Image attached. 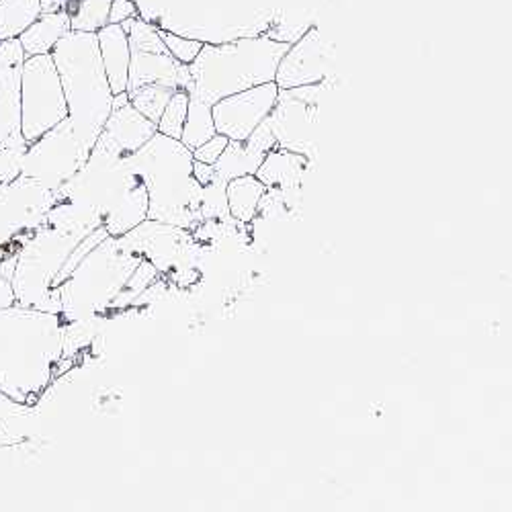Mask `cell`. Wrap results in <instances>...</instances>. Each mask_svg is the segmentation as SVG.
Listing matches in <instances>:
<instances>
[{
  "label": "cell",
  "mask_w": 512,
  "mask_h": 512,
  "mask_svg": "<svg viewBox=\"0 0 512 512\" xmlns=\"http://www.w3.org/2000/svg\"><path fill=\"white\" fill-rule=\"evenodd\" d=\"M41 15V0H0V41L17 39Z\"/></svg>",
  "instance_id": "44dd1931"
},
{
  "label": "cell",
  "mask_w": 512,
  "mask_h": 512,
  "mask_svg": "<svg viewBox=\"0 0 512 512\" xmlns=\"http://www.w3.org/2000/svg\"><path fill=\"white\" fill-rule=\"evenodd\" d=\"M267 187L256 179V175H244L228 181L226 185V199L230 216L238 224H252L254 218L259 216V205L265 195Z\"/></svg>",
  "instance_id": "d6986e66"
},
{
  "label": "cell",
  "mask_w": 512,
  "mask_h": 512,
  "mask_svg": "<svg viewBox=\"0 0 512 512\" xmlns=\"http://www.w3.org/2000/svg\"><path fill=\"white\" fill-rule=\"evenodd\" d=\"M68 117L52 54L29 56L21 70V134L31 144Z\"/></svg>",
  "instance_id": "9c48e42d"
},
{
  "label": "cell",
  "mask_w": 512,
  "mask_h": 512,
  "mask_svg": "<svg viewBox=\"0 0 512 512\" xmlns=\"http://www.w3.org/2000/svg\"><path fill=\"white\" fill-rule=\"evenodd\" d=\"M156 132V123L127 103L111 111L91 152L121 160L140 150Z\"/></svg>",
  "instance_id": "5bb4252c"
},
{
  "label": "cell",
  "mask_w": 512,
  "mask_h": 512,
  "mask_svg": "<svg viewBox=\"0 0 512 512\" xmlns=\"http://www.w3.org/2000/svg\"><path fill=\"white\" fill-rule=\"evenodd\" d=\"M187 113H189V93L179 89V91H175L173 97H170V101L166 103V107H164V111H162V115L156 123L158 134L181 140L183 127H185V121H187Z\"/></svg>",
  "instance_id": "d4e9b609"
},
{
  "label": "cell",
  "mask_w": 512,
  "mask_h": 512,
  "mask_svg": "<svg viewBox=\"0 0 512 512\" xmlns=\"http://www.w3.org/2000/svg\"><path fill=\"white\" fill-rule=\"evenodd\" d=\"M56 193L37 181L19 175L0 185V275L13 277L23 244L46 224Z\"/></svg>",
  "instance_id": "52a82bcc"
},
{
  "label": "cell",
  "mask_w": 512,
  "mask_h": 512,
  "mask_svg": "<svg viewBox=\"0 0 512 512\" xmlns=\"http://www.w3.org/2000/svg\"><path fill=\"white\" fill-rule=\"evenodd\" d=\"M70 29V17L68 13L56 11V13H41L37 21H33L21 35L19 41L23 46L25 56H44L52 54L58 41L68 33Z\"/></svg>",
  "instance_id": "ac0fdd59"
},
{
  "label": "cell",
  "mask_w": 512,
  "mask_h": 512,
  "mask_svg": "<svg viewBox=\"0 0 512 512\" xmlns=\"http://www.w3.org/2000/svg\"><path fill=\"white\" fill-rule=\"evenodd\" d=\"M27 146L29 142L23 138L21 132L5 142H0V185L11 183L21 175V164Z\"/></svg>",
  "instance_id": "484cf974"
},
{
  "label": "cell",
  "mask_w": 512,
  "mask_h": 512,
  "mask_svg": "<svg viewBox=\"0 0 512 512\" xmlns=\"http://www.w3.org/2000/svg\"><path fill=\"white\" fill-rule=\"evenodd\" d=\"M64 3H66V0H64Z\"/></svg>",
  "instance_id": "836d02e7"
},
{
  "label": "cell",
  "mask_w": 512,
  "mask_h": 512,
  "mask_svg": "<svg viewBox=\"0 0 512 512\" xmlns=\"http://www.w3.org/2000/svg\"><path fill=\"white\" fill-rule=\"evenodd\" d=\"M64 9V0H41V13H56Z\"/></svg>",
  "instance_id": "d6a6232c"
},
{
  "label": "cell",
  "mask_w": 512,
  "mask_h": 512,
  "mask_svg": "<svg viewBox=\"0 0 512 512\" xmlns=\"http://www.w3.org/2000/svg\"><path fill=\"white\" fill-rule=\"evenodd\" d=\"M279 95V87L273 82L259 84L211 105V117L216 132L234 142H244L256 125L263 123L271 113Z\"/></svg>",
  "instance_id": "4fadbf2b"
},
{
  "label": "cell",
  "mask_w": 512,
  "mask_h": 512,
  "mask_svg": "<svg viewBox=\"0 0 512 512\" xmlns=\"http://www.w3.org/2000/svg\"><path fill=\"white\" fill-rule=\"evenodd\" d=\"M87 162L80 152L72 123L66 117L44 136L27 146L21 175L37 181L46 189L58 193Z\"/></svg>",
  "instance_id": "8fae6325"
},
{
  "label": "cell",
  "mask_w": 512,
  "mask_h": 512,
  "mask_svg": "<svg viewBox=\"0 0 512 512\" xmlns=\"http://www.w3.org/2000/svg\"><path fill=\"white\" fill-rule=\"evenodd\" d=\"M158 29H160V37L164 41V46L168 48L170 56L179 60L181 64L189 66L203 48L201 39L187 37V35H181L177 31H170V29H164V27H158Z\"/></svg>",
  "instance_id": "4316f807"
},
{
  "label": "cell",
  "mask_w": 512,
  "mask_h": 512,
  "mask_svg": "<svg viewBox=\"0 0 512 512\" xmlns=\"http://www.w3.org/2000/svg\"><path fill=\"white\" fill-rule=\"evenodd\" d=\"M148 189V220L193 232L201 224L203 185L193 177V150L181 140L154 134L125 158Z\"/></svg>",
  "instance_id": "3957f363"
},
{
  "label": "cell",
  "mask_w": 512,
  "mask_h": 512,
  "mask_svg": "<svg viewBox=\"0 0 512 512\" xmlns=\"http://www.w3.org/2000/svg\"><path fill=\"white\" fill-rule=\"evenodd\" d=\"M91 232L41 226L19 250L11 277L15 300L21 306L37 308L54 289V281L68 261L70 252Z\"/></svg>",
  "instance_id": "8992f818"
},
{
  "label": "cell",
  "mask_w": 512,
  "mask_h": 512,
  "mask_svg": "<svg viewBox=\"0 0 512 512\" xmlns=\"http://www.w3.org/2000/svg\"><path fill=\"white\" fill-rule=\"evenodd\" d=\"M15 304H17V300H15V291H13L11 281L5 275H0V310L15 306Z\"/></svg>",
  "instance_id": "1f68e13d"
},
{
  "label": "cell",
  "mask_w": 512,
  "mask_h": 512,
  "mask_svg": "<svg viewBox=\"0 0 512 512\" xmlns=\"http://www.w3.org/2000/svg\"><path fill=\"white\" fill-rule=\"evenodd\" d=\"M175 91H179V89L168 87V84L152 82V84H144V87L127 93V95H130V103L136 111H140L146 119L158 123L166 103L170 101V97L175 95Z\"/></svg>",
  "instance_id": "cb8c5ba5"
},
{
  "label": "cell",
  "mask_w": 512,
  "mask_h": 512,
  "mask_svg": "<svg viewBox=\"0 0 512 512\" xmlns=\"http://www.w3.org/2000/svg\"><path fill=\"white\" fill-rule=\"evenodd\" d=\"M193 177L199 185L207 187L209 183H213V179H216V170H213V164H205L193 158Z\"/></svg>",
  "instance_id": "4dcf8cb0"
},
{
  "label": "cell",
  "mask_w": 512,
  "mask_h": 512,
  "mask_svg": "<svg viewBox=\"0 0 512 512\" xmlns=\"http://www.w3.org/2000/svg\"><path fill=\"white\" fill-rule=\"evenodd\" d=\"M64 320L31 306L0 310V394L33 406L60 375Z\"/></svg>",
  "instance_id": "6da1fadb"
},
{
  "label": "cell",
  "mask_w": 512,
  "mask_h": 512,
  "mask_svg": "<svg viewBox=\"0 0 512 512\" xmlns=\"http://www.w3.org/2000/svg\"><path fill=\"white\" fill-rule=\"evenodd\" d=\"M140 11H138V5L134 3V0H113L111 3V9H109V23H123L127 19L132 17H138Z\"/></svg>",
  "instance_id": "f546056e"
},
{
  "label": "cell",
  "mask_w": 512,
  "mask_h": 512,
  "mask_svg": "<svg viewBox=\"0 0 512 512\" xmlns=\"http://www.w3.org/2000/svg\"><path fill=\"white\" fill-rule=\"evenodd\" d=\"M244 142H246L248 148H252L254 152H259V154H265V156H267L273 148H277V140H275V136H273V132H271V127H269L267 119H265L263 123L256 125V130H254Z\"/></svg>",
  "instance_id": "f1b7e54d"
},
{
  "label": "cell",
  "mask_w": 512,
  "mask_h": 512,
  "mask_svg": "<svg viewBox=\"0 0 512 512\" xmlns=\"http://www.w3.org/2000/svg\"><path fill=\"white\" fill-rule=\"evenodd\" d=\"M52 60L60 74L68 119L87 160L113 109V91L103 68L97 33L68 31L52 50Z\"/></svg>",
  "instance_id": "7a4b0ae2"
},
{
  "label": "cell",
  "mask_w": 512,
  "mask_h": 512,
  "mask_svg": "<svg viewBox=\"0 0 512 512\" xmlns=\"http://www.w3.org/2000/svg\"><path fill=\"white\" fill-rule=\"evenodd\" d=\"M228 138L222 136V134H213L207 142H203L201 146H197L193 150V158L199 160V162H205V164H216L218 158L222 156V152L226 150L228 146Z\"/></svg>",
  "instance_id": "83f0119b"
},
{
  "label": "cell",
  "mask_w": 512,
  "mask_h": 512,
  "mask_svg": "<svg viewBox=\"0 0 512 512\" xmlns=\"http://www.w3.org/2000/svg\"><path fill=\"white\" fill-rule=\"evenodd\" d=\"M213 134H218V132H216V125H213L211 105L189 95V113H187V121H185L183 134H181V142L187 148L195 150L197 146L207 142Z\"/></svg>",
  "instance_id": "603a6c76"
},
{
  "label": "cell",
  "mask_w": 512,
  "mask_h": 512,
  "mask_svg": "<svg viewBox=\"0 0 512 512\" xmlns=\"http://www.w3.org/2000/svg\"><path fill=\"white\" fill-rule=\"evenodd\" d=\"M142 261L144 256L123 246L119 238L107 236L58 285L62 320L105 318L119 312L121 295Z\"/></svg>",
  "instance_id": "5b68a950"
},
{
  "label": "cell",
  "mask_w": 512,
  "mask_h": 512,
  "mask_svg": "<svg viewBox=\"0 0 512 512\" xmlns=\"http://www.w3.org/2000/svg\"><path fill=\"white\" fill-rule=\"evenodd\" d=\"M25 58L19 37L0 41V142L21 132V70Z\"/></svg>",
  "instance_id": "9a60e30c"
},
{
  "label": "cell",
  "mask_w": 512,
  "mask_h": 512,
  "mask_svg": "<svg viewBox=\"0 0 512 512\" xmlns=\"http://www.w3.org/2000/svg\"><path fill=\"white\" fill-rule=\"evenodd\" d=\"M336 52L330 41H326L316 25H312L300 39L293 41L281 56L275 84L279 89L308 87L334 78Z\"/></svg>",
  "instance_id": "7c38bea8"
},
{
  "label": "cell",
  "mask_w": 512,
  "mask_h": 512,
  "mask_svg": "<svg viewBox=\"0 0 512 512\" xmlns=\"http://www.w3.org/2000/svg\"><path fill=\"white\" fill-rule=\"evenodd\" d=\"M287 48L289 44H281L265 33L203 44L197 58L189 64L191 84L187 93L213 105L234 93L273 82Z\"/></svg>",
  "instance_id": "277c9868"
},
{
  "label": "cell",
  "mask_w": 512,
  "mask_h": 512,
  "mask_svg": "<svg viewBox=\"0 0 512 512\" xmlns=\"http://www.w3.org/2000/svg\"><path fill=\"white\" fill-rule=\"evenodd\" d=\"M130 41V76H127V93L144 84L160 82L173 89L187 91L191 84L189 66L170 56L160 37L158 25L144 17H132L119 23Z\"/></svg>",
  "instance_id": "30bf717a"
},
{
  "label": "cell",
  "mask_w": 512,
  "mask_h": 512,
  "mask_svg": "<svg viewBox=\"0 0 512 512\" xmlns=\"http://www.w3.org/2000/svg\"><path fill=\"white\" fill-rule=\"evenodd\" d=\"M312 166L314 162L310 158L277 146L263 158L259 170H256V179L267 189H302V183Z\"/></svg>",
  "instance_id": "2e32d148"
},
{
  "label": "cell",
  "mask_w": 512,
  "mask_h": 512,
  "mask_svg": "<svg viewBox=\"0 0 512 512\" xmlns=\"http://www.w3.org/2000/svg\"><path fill=\"white\" fill-rule=\"evenodd\" d=\"M265 154L254 152L252 148L246 146V142H234L230 140L218 162L213 164V170H216V179L213 181H222L228 183L236 177L244 175H256Z\"/></svg>",
  "instance_id": "ffe728a7"
},
{
  "label": "cell",
  "mask_w": 512,
  "mask_h": 512,
  "mask_svg": "<svg viewBox=\"0 0 512 512\" xmlns=\"http://www.w3.org/2000/svg\"><path fill=\"white\" fill-rule=\"evenodd\" d=\"M332 84L334 78L320 84H308V87L279 89L277 101L267 115V123L279 148L302 154L316 162V130L320 123V103Z\"/></svg>",
  "instance_id": "ba28073f"
},
{
  "label": "cell",
  "mask_w": 512,
  "mask_h": 512,
  "mask_svg": "<svg viewBox=\"0 0 512 512\" xmlns=\"http://www.w3.org/2000/svg\"><path fill=\"white\" fill-rule=\"evenodd\" d=\"M97 41L113 95L125 93L127 76H130V41H127L125 29L117 23H107L97 31Z\"/></svg>",
  "instance_id": "e0dca14e"
},
{
  "label": "cell",
  "mask_w": 512,
  "mask_h": 512,
  "mask_svg": "<svg viewBox=\"0 0 512 512\" xmlns=\"http://www.w3.org/2000/svg\"><path fill=\"white\" fill-rule=\"evenodd\" d=\"M113 0H66L64 11L70 17L72 31L97 33L109 23Z\"/></svg>",
  "instance_id": "7402d4cb"
}]
</instances>
